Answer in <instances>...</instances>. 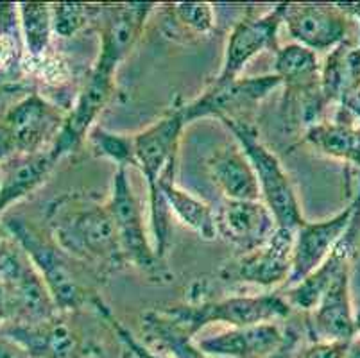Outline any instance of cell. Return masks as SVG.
<instances>
[{"instance_id":"obj_19","label":"cell","mask_w":360,"mask_h":358,"mask_svg":"<svg viewBox=\"0 0 360 358\" xmlns=\"http://www.w3.org/2000/svg\"><path fill=\"white\" fill-rule=\"evenodd\" d=\"M215 226L217 236L240 255L264 245L278 229L274 217L262 201H224L215 212Z\"/></svg>"},{"instance_id":"obj_6","label":"cell","mask_w":360,"mask_h":358,"mask_svg":"<svg viewBox=\"0 0 360 358\" xmlns=\"http://www.w3.org/2000/svg\"><path fill=\"white\" fill-rule=\"evenodd\" d=\"M67 117V108L38 91H27L0 113V162L52 146Z\"/></svg>"},{"instance_id":"obj_36","label":"cell","mask_w":360,"mask_h":358,"mask_svg":"<svg viewBox=\"0 0 360 358\" xmlns=\"http://www.w3.org/2000/svg\"><path fill=\"white\" fill-rule=\"evenodd\" d=\"M355 324H356V333H360V307L355 310Z\"/></svg>"},{"instance_id":"obj_31","label":"cell","mask_w":360,"mask_h":358,"mask_svg":"<svg viewBox=\"0 0 360 358\" xmlns=\"http://www.w3.org/2000/svg\"><path fill=\"white\" fill-rule=\"evenodd\" d=\"M297 343H300V333L292 328H287L285 331V339H283V344L278 347L274 353H271L267 358H292L294 351H296Z\"/></svg>"},{"instance_id":"obj_13","label":"cell","mask_w":360,"mask_h":358,"mask_svg":"<svg viewBox=\"0 0 360 358\" xmlns=\"http://www.w3.org/2000/svg\"><path fill=\"white\" fill-rule=\"evenodd\" d=\"M113 94H115V75L91 68L79 94L75 95L74 103L68 108L60 133L49 147L56 162L60 163L63 158L70 156L72 153L83 147L88 133L91 127L97 126V118L108 106Z\"/></svg>"},{"instance_id":"obj_7","label":"cell","mask_w":360,"mask_h":358,"mask_svg":"<svg viewBox=\"0 0 360 358\" xmlns=\"http://www.w3.org/2000/svg\"><path fill=\"white\" fill-rule=\"evenodd\" d=\"M280 87L281 81L276 74L237 77L228 83H212L199 97L179 108L186 126L199 118L210 117L217 118L219 122L248 120V113Z\"/></svg>"},{"instance_id":"obj_9","label":"cell","mask_w":360,"mask_h":358,"mask_svg":"<svg viewBox=\"0 0 360 358\" xmlns=\"http://www.w3.org/2000/svg\"><path fill=\"white\" fill-rule=\"evenodd\" d=\"M0 276L11 301L9 323H38L58 314L40 274L9 235L0 242Z\"/></svg>"},{"instance_id":"obj_23","label":"cell","mask_w":360,"mask_h":358,"mask_svg":"<svg viewBox=\"0 0 360 358\" xmlns=\"http://www.w3.org/2000/svg\"><path fill=\"white\" fill-rule=\"evenodd\" d=\"M303 140L321 154L340 160L360 174V120L345 108L337 106L332 120L325 118L309 127Z\"/></svg>"},{"instance_id":"obj_2","label":"cell","mask_w":360,"mask_h":358,"mask_svg":"<svg viewBox=\"0 0 360 358\" xmlns=\"http://www.w3.org/2000/svg\"><path fill=\"white\" fill-rule=\"evenodd\" d=\"M4 228L40 274L58 312L77 314L86 301L91 303V298L96 294H88L86 285L72 267L74 260L61 251L49 231H41L22 217L6 219Z\"/></svg>"},{"instance_id":"obj_18","label":"cell","mask_w":360,"mask_h":358,"mask_svg":"<svg viewBox=\"0 0 360 358\" xmlns=\"http://www.w3.org/2000/svg\"><path fill=\"white\" fill-rule=\"evenodd\" d=\"M352 267H346L335 276L325 294L307 314V331L314 340H340L349 343L356 337L355 308L349 294Z\"/></svg>"},{"instance_id":"obj_33","label":"cell","mask_w":360,"mask_h":358,"mask_svg":"<svg viewBox=\"0 0 360 358\" xmlns=\"http://www.w3.org/2000/svg\"><path fill=\"white\" fill-rule=\"evenodd\" d=\"M11 319V301H9L8 287L0 276V326H4Z\"/></svg>"},{"instance_id":"obj_37","label":"cell","mask_w":360,"mask_h":358,"mask_svg":"<svg viewBox=\"0 0 360 358\" xmlns=\"http://www.w3.org/2000/svg\"><path fill=\"white\" fill-rule=\"evenodd\" d=\"M2 222V221H0ZM8 235V233H6V228H4V224H0V242H2V238H4V236Z\"/></svg>"},{"instance_id":"obj_1","label":"cell","mask_w":360,"mask_h":358,"mask_svg":"<svg viewBox=\"0 0 360 358\" xmlns=\"http://www.w3.org/2000/svg\"><path fill=\"white\" fill-rule=\"evenodd\" d=\"M49 235L72 260L104 272L126 265L106 203L86 193H65L49 205Z\"/></svg>"},{"instance_id":"obj_30","label":"cell","mask_w":360,"mask_h":358,"mask_svg":"<svg viewBox=\"0 0 360 358\" xmlns=\"http://www.w3.org/2000/svg\"><path fill=\"white\" fill-rule=\"evenodd\" d=\"M348 344L340 340H314L303 350L301 358H345Z\"/></svg>"},{"instance_id":"obj_5","label":"cell","mask_w":360,"mask_h":358,"mask_svg":"<svg viewBox=\"0 0 360 358\" xmlns=\"http://www.w3.org/2000/svg\"><path fill=\"white\" fill-rule=\"evenodd\" d=\"M106 205L115 222L117 236H119L126 264L139 269L155 283H169L172 280V272L167 267L165 260L156 255L153 238L147 233L146 222H143L142 205L131 185L127 169L124 167L115 170Z\"/></svg>"},{"instance_id":"obj_15","label":"cell","mask_w":360,"mask_h":358,"mask_svg":"<svg viewBox=\"0 0 360 358\" xmlns=\"http://www.w3.org/2000/svg\"><path fill=\"white\" fill-rule=\"evenodd\" d=\"M185 126L181 108L176 106L158 122L133 134L136 169L146 177L149 193L155 192L160 177L170 170H178L179 142Z\"/></svg>"},{"instance_id":"obj_35","label":"cell","mask_w":360,"mask_h":358,"mask_svg":"<svg viewBox=\"0 0 360 358\" xmlns=\"http://www.w3.org/2000/svg\"><path fill=\"white\" fill-rule=\"evenodd\" d=\"M345 358H360V335L349 340Z\"/></svg>"},{"instance_id":"obj_29","label":"cell","mask_w":360,"mask_h":358,"mask_svg":"<svg viewBox=\"0 0 360 358\" xmlns=\"http://www.w3.org/2000/svg\"><path fill=\"white\" fill-rule=\"evenodd\" d=\"M22 58H24V44H22V39L0 34V75L22 70Z\"/></svg>"},{"instance_id":"obj_34","label":"cell","mask_w":360,"mask_h":358,"mask_svg":"<svg viewBox=\"0 0 360 358\" xmlns=\"http://www.w3.org/2000/svg\"><path fill=\"white\" fill-rule=\"evenodd\" d=\"M339 4L346 13H349V15L355 18L356 27H359V47H360V2H339Z\"/></svg>"},{"instance_id":"obj_11","label":"cell","mask_w":360,"mask_h":358,"mask_svg":"<svg viewBox=\"0 0 360 358\" xmlns=\"http://www.w3.org/2000/svg\"><path fill=\"white\" fill-rule=\"evenodd\" d=\"M156 4L126 2V4H101L97 27L101 32L99 56L94 61L96 70L117 75L124 59L142 38L149 15Z\"/></svg>"},{"instance_id":"obj_12","label":"cell","mask_w":360,"mask_h":358,"mask_svg":"<svg viewBox=\"0 0 360 358\" xmlns=\"http://www.w3.org/2000/svg\"><path fill=\"white\" fill-rule=\"evenodd\" d=\"M294 231L278 228L269 241L250 252H242L235 260L224 264L219 278L226 283L255 285L274 288L281 283L289 285L292 269Z\"/></svg>"},{"instance_id":"obj_27","label":"cell","mask_w":360,"mask_h":358,"mask_svg":"<svg viewBox=\"0 0 360 358\" xmlns=\"http://www.w3.org/2000/svg\"><path fill=\"white\" fill-rule=\"evenodd\" d=\"M86 142L90 146L91 153L96 154V156L113 162L117 169L119 167H124V169L135 167L136 169L133 136L113 133V131H108L101 126H94L90 133H88Z\"/></svg>"},{"instance_id":"obj_4","label":"cell","mask_w":360,"mask_h":358,"mask_svg":"<svg viewBox=\"0 0 360 358\" xmlns=\"http://www.w3.org/2000/svg\"><path fill=\"white\" fill-rule=\"evenodd\" d=\"M221 122L230 129L235 142L250 160L260 186L262 203L269 208L278 228L296 231L307 219L301 213L300 201L289 174L285 172L276 154L260 142L257 127L250 120H221Z\"/></svg>"},{"instance_id":"obj_28","label":"cell","mask_w":360,"mask_h":358,"mask_svg":"<svg viewBox=\"0 0 360 358\" xmlns=\"http://www.w3.org/2000/svg\"><path fill=\"white\" fill-rule=\"evenodd\" d=\"M101 4H81V2H58L51 4L52 32L60 38H72L90 25H97Z\"/></svg>"},{"instance_id":"obj_3","label":"cell","mask_w":360,"mask_h":358,"mask_svg":"<svg viewBox=\"0 0 360 358\" xmlns=\"http://www.w3.org/2000/svg\"><path fill=\"white\" fill-rule=\"evenodd\" d=\"M191 337H195L208 324L222 323L230 328L278 323L292 314V308L281 294L269 292L260 295H228L222 300H195L192 303L162 308Z\"/></svg>"},{"instance_id":"obj_21","label":"cell","mask_w":360,"mask_h":358,"mask_svg":"<svg viewBox=\"0 0 360 358\" xmlns=\"http://www.w3.org/2000/svg\"><path fill=\"white\" fill-rule=\"evenodd\" d=\"M56 165L58 162L49 149L16 154L0 162V217L6 210L40 188L51 177Z\"/></svg>"},{"instance_id":"obj_10","label":"cell","mask_w":360,"mask_h":358,"mask_svg":"<svg viewBox=\"0 0 360 358\" xmlns=\"http://www.w3.org/2000/svg\"><path fill=\"white\" fill-rule=\"evenodd\" d=\"M74 314L58 312L38 323H6L0 331L20 344L31 358H90L96 344L72 319Z\"/></svg>"},{"instance_id":"obj_17","label":"cell","mask_w":360,"mask_h":358,"mask_svg":"<svg viewBox=\"0 0 360 358\" xmlns=\"http://www.w3.org/2000/svg\"><path fill=\"white\" fill-rule=\"evenodd\" d=\"M356 197V208L353 213L352 221H349L348 228L342 233V236L339 238V242L335 244V248L332 249L328 256L325 258V262L319 265L314 272H310L305 280H301L300 283L290 285L287 288V294L283 295L287 300V303L290 305V308H297V310H303L305 314L314 310V307L317 305V301L321 300V295L325 294L326 288L330 287L335 276L340 271H345L346 267H352L353 255H355L356 249V241H359L360 235V188L355 193Z\"/></svg>"},{"instance_id":"obj_16","label":"cell","mask_w":360,"mask_h":358,"mask_svg":"<svg viewBox=\"0 0 360 358\" xmlns=\"http://www.w3.org/2000/svg\"><path fill=\"white\" fill-rule=\"evenodd\" d=\"M356 208V197H353L346 208L340 210L330 219L319 222L305 221L294 231L292 269H290L289 287L305 280L310 272L316 271L326 256L332 252L342 233L348 228Z\"/></svg>"},{"instance_id":"obj_26","label":"cell","mask_w":360,"mask_h":358,"mask_svg":"<svg viewBox=\"0 0 360 358\" xmlns=\"http://www.w3.org/2000/svg\"><path fill=\"white\" fill-rule=\"evenodd\" d=\"M165 22L174 25L179 34L208 36L215 29L214 8L208 2H179L165 9Z\"/></svg>"},{"instance_id":"obj_8","label":"cell","mask_w":360,"mask_h":358,"mask_svg":"<svg viewBox=\"0 0 360 358\" xmlns=\"http://www.w3.org/2000/svg\"><path fill=\"white\" fill-rule=\"evenodd\" d=\"M283 24L294 44L317 54L330 52L339 45H359V27L340 4H297L283 2Z\"/></svg>"},{"instance_id":"obj_32","label":"cell","mask_w":360,"mask_h":358,"mask_svg":"<svg viewBox=\"0 0 360 358\" xmlns=\"http://www.w3.org/2000/svg\"><path fill=\"white\" fill-rule=\"evenodd\" d=\"M0 358H31L18 343L0 331Z\"/></svg>"},{"instance_id":"obj_14","label":"cell","mask_w":360,"mask_h":358,"mask_svg":"<svg viewBox=\"0 0 360 358\" xmlns=\"http://www.w3.org/2000/svg\"><path fill=\"white\" fill-rule=\"evenodd\" d=\"M283 24V4H276L260 16H245L233 25L224 49L221 72L214 83H228L240 77V72L255 56L276 51L278 31Z\"/></svg>"},{"instance_id":"obj_25","label":"cell","mask_w":360,"mask_h":358,"mask_svg":"<svg viewBox=\"0 0 360 358\" xmlns=\"http://www.w3.org/2000/svg\"><path fill=\"white\" fill-rule=\"evenodd\" d=\"M24 56L40 58L51 51L52 16L47 2H22L18 4Z\"/></svg>"},{"instance_id":"obj_22","label":"cell","mask_w":360,"mask_h":358,"mask_svg":"<svg viewBox=\"0 0 360 358\" xmlns=\"http://www.w3.org/2000/svg\"><path fill=\"white\" fill-rule=\"evenodd\" d=\"M206 167L226 201H262L253 167L237 142L215 149Z\"/></svg>"},{"instance_id":"obj_20","label":"cell","mask_w":360,"mask_h":358,"mask_svg":"<svg viewBox=\"0 0 360 358\" xmlns=\"http://www.w3.org/2000/svg\"><path fill=\"white\" fill-rule=\"evenodd\" d=\"M285 331L278 323L230 328L202 337L198 346L208 358H267L283 344Z\"/></svg>"},{"instance_id":"obj_24","label":"cell","mask_w":360,"mask_h":358,"mask_svg":"<svg viewBox=\"0 0 360 358\" xmlns=\"http://www.w3.org/2000/svg\"><path fill=\"white\" fill-rule=\"evenodd\" d=\"M142 330L147 344L158 346V350L172 354V358H208L199 350L194 337L181 330L174 321L169 319L162 308L150 310L143 315Z\"/></svg>"}]
</instances>
